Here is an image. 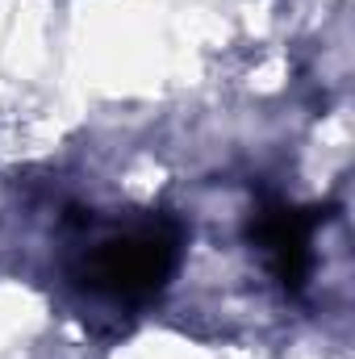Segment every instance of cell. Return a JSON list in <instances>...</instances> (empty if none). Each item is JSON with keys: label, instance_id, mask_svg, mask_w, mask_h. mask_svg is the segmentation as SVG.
Segmentation results:
<instances>
[{"label": "cell", "instance_id": "cell-1", "mask_svg": "<svg viewBox=\"0 0 355 359\" xmlns=\"http://www.w3.org/2000/svg\"><path fill=\"white\" fill-rule=\"evenodd\" d=\"M180 264V226L168 217H147L138 226L113 230L84 247L76 280L109 301H151L163 292Z\"/></svg>", "mask_w": 355, "mask_h": 359}, {"label": "cell", "instance_id": "cell-2", "mask_svg": "<svg viewBox=\"0 0 355 359\" xmlns=\"http://www.w3.org/2000/svg\"><path fill=\"white\" fill-rule=\"evenodd\" d=\"M322 222H326L322 209H297V205H267V209H260V217L251 222L255 247L267 255L276 280L288 292H301V284L309 276V264H314L309 243H314V230Z\"/></svg>", "mask_w": 355, "mask_h": 359}]
</instances>
